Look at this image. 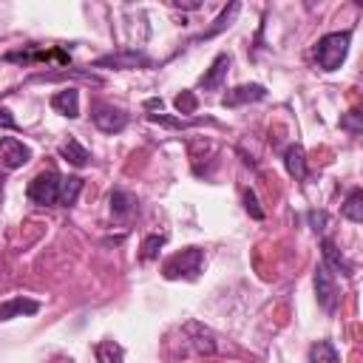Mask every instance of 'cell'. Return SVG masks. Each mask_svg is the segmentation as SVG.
<instances>
[{
  "instance_id": "1",
  "label": "cell",
  "mask_w": 363,
  "mask_h": 363,
  "mask_svg": "<svg viewBox=\"0 0 363 363\" xmlns=\"http://www.w3.org/2000/svg\"><path fill=\"white\" fill-rule=\"evenodd\" d=\"M349 43H352V31H329V34H323L312 48L318 68L320 71H337L343 65L346 54H349Z\"/></svg>"
},
{
  "instance_id": "2",
  "label": "cell",
  "mask_w": 363,
  "mask_h": 363,
  "mask_svg": "<svg viewBox=\"0 0 363 363\" xmlns=\"http://www.w3.org/2000/svg\"><path fill=\"white\" fill-rule=\"evenodd\" d=\"M204 267V250L201 247H184L182 252H173L164 264H162V275L167 281H196L199 272Z\"/></svg>"
},
{
  "instance_id": "3",
  "label": "cell",
  "mask_w": 363,
  "mask_h": 363,
  "mask_svg": "<svg viewBox=\"0 0 363 363\" xmlns=\"http://www.w3.org/2000/svg\"><path fill=\"white\" fill-rule=\"evenodd\" d=\"M60 182H62V176L57 170H43V173H37L28 182L26 196L34 204H40V207H57V201H60Z\"/></svg>"
},
{
  "instance_id": "4",
  "label": "cell",
  "mask_w": 363,
  "mask_h": 363,
  "mask_svg": "<svg viewBox=\"0 0 363 363\" xmlns=\"http://www.w3.org/2000/svg\"><path fill=\"white\" fill-rule=\"evenodd\" d=\"M150 65V57L145 51H136V48H119V51H111V54H102L94 60V68H147Z\"/></svg>"
},
{
  "instance_id": "5",
  "label": "cell",
  "mask_w": 363,
  "mask_h": 363,
  "mask_svg": "<svg viewBox=\"0 0 363 363\" xmlns=\"http://www.w3.org/2000/svg\"><path fill=\"white\" fill-rule=\"evenodd\" d=\"M315 295H318V303L323 312H335L337 303H340V289H337V281L335 275L320 264L315 269Z\"/></svg>"
},
{
  "instance_id": "6",
  "label": "cell",
  "mask_w": 363,
  "mask_h": 363,
  "mask_svg": "<svg viewBox=\"0 0 363 363\" xmlns=\"http://www.w3.org/2000/svg\"><path fill=\"white\" fill-rule=\"evenodd\" d=\"M91 119H94V125H96L99 130H105V133H119V130H125V125H128V113L119 111V108H113V105H94Z\"/></svg>"
},
{
  "instance_id": "7",
  "label": "cell",
  "mask_w": 363,
  "mask_h": 363,
  "mask_svg": "<svg viewBox=\"0 0 363 363\" xmlns=\"http://www.w3.org/2000/svg\"><path fill=\"white\" fill-rule=\"evenodd\" d=\"M28 159H31L28 145H23V142L14 139V136L0 139V167H6V170H17V167H23Z\"/></svg>"
},
{
  "instance_id": "8",
  "label": "cell",
  "mask_w": 363,
  "mask_h": 363,
  "mask_svg": "<svg viewBox=\"0 0 363 363\" xmlns=\"http://www.w3.org/2000/svg\"><path fill=\"white\" fill-rule=\"evenodd\" d=\"M267 96V88L258 82H247V85H235L221 96L224 108H238V105H250V102H261Z\"/></svg>"
},
{
  "instance_id": "9",
  "label": "cell",
  "mask_w": 363,
  "mask_h": 363,
  "mask_svg": "<svg viewBox=\"0 0 363 363\" xmlns=\"http://www.w3.org/2000/svg\"><path fill=\"white\" fill-rule=\"evenodd\" d=\"M230 65H233V57L230 54H218L213 62H210V68L201 74V79H199V88H204V91H218L221 85H224V79H227V71H230Z\"/></svg>"
},
{
  "instance_id": "10",
  "label": "cell",
  "mask_w": 363,
  "mask_h": 363,
  "mask_svg": "<svg viewBox=\"0 0 363 363\" xmlns=\"http://www.w3.org/2000/svg\"><path fill=\"white\" fill-rule=\"evenodd\" d=\"M320 255H323V267H326L332 275H343V278H352V275H354V267L343 258V252H340L329 238L320 241Z\"/></svg>"
},
{
  "instance_id": "11",
  "label": "cell",
  "mask_w": 363,
  "mask_h": 363,
  "mask_svg": "<svg viewBox=\"0 0 363 363\" xmlns=\"http://www.w3.org/2000/svg\"><path fill=\"white\" fill-rule=\"evenodd\" d=\"M51 108L57 111V113H62V116H68V119H77L79 116V91L77 88H62V91H57L54 96H51Z\"/></svg>"
},
{
  "instance_id": "12",
  "label": "cell",
  "mask_w": 363,
  "mask_h": 363,
  "mask_svg": "<svg viewBox=\"0 0 363 363\" xmlns=\"http://www.w3.org/2000/svg\"><path fill=\"white\" fill-rule=\"evenodd\" d=\"M40 312V301H31V298H9L6 303H0V320H11V318H20V315H37Z\"/></svg>"
},
{
  "instance_id": "13",
  "label": "cell",
  "mask_w": 363,
  "mask_h": 363,
  "mask_svg": "<svg viewBox=\"0 0 363 363\" xmlns=\"http://www.w3.org/2000/svg\"><path fill=\"white\" fill-rule=\"evenodd\" d=\"M284 167H286V173L292 179H298V182L306 179V153H303V147L298 142L284 150Z\"/></svg>"
},
{
  "instance_id": "14",
  "label": "cell",
  "mask_w": 363,
  "mask_h": 363,
  "mask_svg": "<svg viewBox=\"0 0 363 363\" xmlns=\"http://www.w3.org/2000/svg\"><path fill=\"white\" fill-rule=\"evenodd\" d=\"M136 210H139L136 196H130L125 190H113L111 193V213H113V218H130Z\"/></svg>"
},
{
  "instance_id": "15",
  "label": "cell",
  "mask_w": 363,
  "mask_h": 363,
  "mask_svg": "<svg viewBox=\"0 0 363 363\" xmlns=\"http://www.w3.org/2000/svg\"><path fill=\"white\" fill-rule=\"evenodd\" d=\"M238 11H241V3H230V6H227V9H224V11H221L216 20H213V26H210L207 31H201V34H199V40H210V37H216L218 31L230 28V23L238 17Z\"/></svg>"
},
{
  "instance_id": "16",
  "label": "cell",
  "mask_w": 363,
  "mask_h": 363,
  "mask_svg": "<svg viewBox=\"0 0 363 363\" xmlns=\"http://www.w3.org/2000/svg\"><path fill=\"white\" fill-rule=\"evenodd\" d=\"M94 357H96V363H122L125 360V349L116 343V340H99L96 346H94Z\"/></svg>"
},
{
  "instance_id": "17",
  "label": "cell",
  "mask_w": 363,
  "mask_h": 363,
  "mask_svg": "<svg viewBox=\"0 0 363 363\" xmlns=\"http://www.w3.org/2000/svg\"><path fill=\"white\" fill-rule=\"evenodd\" d=\"M147 122L162 125V128H173V130H187V128H193V125L213 122V119H184V116H167V113H147Z\"/></svg>"
},
{
  "instance_id": "18",
  "label": "cell",
  "mask_w": 363,
  "mask_h": 363,
  "mask_svg": "<svg viewBox=\"0 0 363 363\" xmlns=\"http://www.w3.org/2000/svg\"><path fill=\"white\" fill-rule=\"evenodd\" d=\"M60 156H62L68 164H74V167H85V164L91 162V153H88V147H82L77 139H68V142L60 147Z\"/></svg>"
},
{
  "instance_id": "19",
  "label": "cell",
  "mask_w": 363,
  "mask_h": 363,
  "mask_svg": "<svg viewBox=\"0 0 363 363\" xmlns=\"http://www.w3.org/2000/svg\"><path fill=\"white\" fill-rule=\"evenodd\" d=\"M340 216L349 218L352 224H360L363 221V190H352L346 196V201L340 204Z\"/></svg>"
},
{
  "instance_id": "20",
  "label": "cell",
  "mask_w": 363,
  "mask_h": 363,
  "mask_svg": "<svg viewBox=\"0 0 363 363\" xmlns=\"http://www.w3.org/2000/svg\"><path fill=\"white\" fill-rule=\"evenodd\" d=\"M79 190H82V179H79V176H62V182H60V201H57V207H71V204L77 201Z\"/></svg>"
},
{
  "instance_id": "21",
  "label": "cell",
  "mask_w": 363,
  "mask_h": 363,
  "mask_svg": "<svg viewBox=\"0 0 363 363\" xmlns=\"http://www.w3.org/2000/svg\"><path fill=\"white\" fill-rule=\"evenodd\" d=\"M309 363H340V354L329 340H318L309 346Z\"/></svg>"
},
{
  "instance_id": "22",
  "label": "cell",
  "mask_w": 363,
  "mask_h": 363,
  "mask_svg": "<svg viewBox=\"0 0 363 363\" xmlns=\"http://www.w3.org/2000/svg\"><path fill=\"white\" fill-rule=\"evenodd\" d=\"M164 241H167V233H150V235H145L139 258H142V261H153V258L159 255V250L164 247Z\"/></svg>"
},
{
  "instance_id": "23",
  "label": "cell",
  "mask_w": 363,
  "mask_h": 363,
  "mask_svg": "<svg viewBox=\"0 0 363 363\" xmlns=\"http://www.w3.org/2000/svg\"><path fill=\"white\" fill-rule=\"evenodd\" d=\"M340 128L349 130L352 136H357V133L363 130V113H360V111H349L346 116H340Z\"/></svg>"
},
{
  "instance_id": "24",
  "label": "cell",
  "mask_w": 363,
  "mask_h": 363,
  "mask_svg": "<svg viewBox=\"0 0 363 363\" xmlns=\"http://www.w3.org/2000/svg\"><path fill=\"white\" fill-rule=\"evenodd\" d=\"M196 108H199V99H196L193 91H182V94L176 96V111H179V113H193Z\"/></svg>"
},
{
  "instance_id": "25",
  "label": "cell",
  "mask_w": 363,
  "mask_h": 363,
  "mask_svg": "<svg viewBox=\"0 0 363 363\" xmlns=\"http://www.w3.org/2000/svg\"><path fill=\"white\" fill-rule=\"evenodd\" d=\"M241 196H244V207H247V213H250L255 221H261V218H264V210L258 207V199H255V193H252V190H244Z\"/></svg>"
},
{
  "instance_id": "26",
  "label": "cell",
  "mask_w": 363,
  "mask_h": 363,
  "mask_svg": "<svg viewBox=\"0 0 363 363\" xmlns=\"http://www.w3.org/2000/svg\"><path fill=\"white\" fill-rule=\"evenodd\" d=\"M326 221H329V216H326L323 210H309V224H312V230H315V233H323Z\"/></svg>"
},
{
  "instance_id": "27",
  "label": "cell",
  "mask_w": 363,
  "mask_h": 363,
  "mask_svg": "<svg viewBox=\"0 0 363 363\" xmlns=\"http://www.w3.org/2000/svg\"><path fill=\"white\" fill-rule=\"evenodd\" d=\"M0 128H9V130H20V122L11 116L9 108H0Z\"/></svg>"
},
{
  "instance_id": "28",
  "label": "cell",
  "mask_w": 363,
  "mask_h": 363,
  "mask_svg": "<svg viewBox=\"0 0 363 363\" xmlns=\"http://www.w3.org/2000/svg\"><path fill=\"white\" fill-rule=\"evenodd\" d=\"M145 108H147V111H153V108H159V111H162V99H147V102H145Z\"/></svg>"
},
{
  "instance_id": "29",
  "label": "cell",
  "mask_w": 363,
  "mask_h": 363,
  "mask_svg": "<svg viewBox=\"0 0 363 363\" xmlns=\"http://www.w3.org/2000/svg\"><path fill=\"white\" fill-rule=\"evenodd\" d=\"M54 363H74V360H71V357H57Z\"/></svg>"
}]
</instances>
